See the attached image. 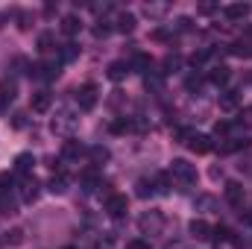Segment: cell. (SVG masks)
Segmentation results:
<instances>
[{"label":"cell","mask_w":252,"mask_h":249,"mask_svg":"<svg viewBox=\"0 0 252 249\" xmlns=\"http://www.w3.org/2000/svg\"><path fill=\"white\" fill-rule=\"evenodd\" d=\"M76 126H79V118H76L73 112H67V109H62V112L50 121V129H53L56 135H64V138H70V135L76 132Z\"/></svg>","instance_id":"obj_1"},{"label":"cell","mask_w":252,"mask_h":249,"mask_svg":"<svg viewBox=\"0 0 252 249\" xmlns=\"http://www.w3.org/2000/svg\"><path fill=\"white\" fill-rule=\"evenodd\" d=\"M170 179H176L179 185H190V182H196V167L188 164L185 158H173V164H170Z\"/></svg>","instance_id":"obj_2"},{"label":"cell","mask_w":252,"mask_h":249,"mask_svg":"<svg viewBox=\"0 0 252 249\" xmlns=\"http://www.w3.org/2000/svg\"><path fill=\"white\" fill-rule=\"evenodd\" d=\"M97 100H100V94H97V85H94V82H85V85L76 91V103H79L82 112H91V109L97 106Z\"/></svg>","instance_id":"obj_3"},{"label":"cell","mask_w":252,"mask_h":249,"mask_svg":"<svg viewBox=\"0 0 252 249\" xmlns=\"http://www.w3.org/2000/svg\"><path fill=\"white\" fill-rule=\"evenodd\" d=\"M103 208H106V214H109V217H115V220H118V217H124L126 211H129V199H126L124 193H109V199H106V205H103Z\"/></svg>","instance_id":"obj_4"},{"label":"cell","mask_w":252,"mask_h":249,"mask_svg":"<svg viewBox=\"0 0 252 249\" xmlns=\"http://www.w3.org/2000/svg\"><path fill=\"white\" fill-rule=\"evenodd\" d=\"M138 226H141L144 235H158L161 226H164V217H161L158 211H150V214H144V217L138 220Z\"/></svg>","instance_id":"obj_5"},{"label":"cell","mask_w":252,"mask_h":249,"mask_svg":"<svg viewBox=\"0 0 252 249\" xmlns=\"http://www.w3.org/2000/svg\"><path fill=\"white\" fill-rule=\"evenodd\" d=\"M21 199L24 202H35L38 199V193H41V185H38V179L35 176H24V182H21Z\"/></svg>","instance_id":"obj_6"},{"label":"cell","mask_w":252,"mask_h":249,"mask_svg":"<svg viewBox=\"0 0 252 249\" xmlns=\"http://www.w3.org/2000/svg\"><path fill=\"white\" fill-rule=\"evenodd\" d=\"M59 67H62V62H41V64H35L30 73L38 76V79H44V82H50V79L59 76Z\"/></svg>","instance_id":"obj_7"},{"label":"cell","mask_w":252,"mask_h":249,"mask_svg":"<svg viewBox=\"0 0 252 249\" xmlns=\"http://www.w3.org/2000/svg\"><path fill=\"white\" fill-rule=\"evenodd\" d=\"M188 229H190V235H193L196 241H211V238H214V229H211L205 220H190Z\"/></svg>","instance_id":"obj_8"},{"label":"cell","mask_w":252,"mask_h":249,"mask_svg":"<svg viewBox=\"0 0 252 249\" xmlns=\"http://www.w3.org/2000/svg\"><path fill=\"white\" fill-rule=\"evenodd\" d=\"M188 147L196 153V156H205V153L211 150V138H208V135H196V132H193V135L188 138Z\"/></svg>","instance_id":"obj_9"},{"label":"cell","mask_w":252,"mask_h":249,"mask_svg":"<svg viewBox=\"0 0 252 249\" xmlns=\"http://www.w3.org/2000/svg\"><path fill=\"white\" fill-rule=\"evenodd\" d=\"M82 153H85V147H82L79 141H73V138H67L62 144V158H67V161H76Z\"/></svg>","instance_id":"obj_10"},{"label":"cell","mask_w":252,"mask_h":249,"mask_svg":"<svg viewBox=\"0 0 252 249\" xmlns=\"http://www.w3.org/2000/svg\"><path fill=\"white\" fill-rule=\"evenodd\" d=\"M50 103H53V97H50L47 91H38V94H32V100H30V106H32V112H38V115H44V112H50Z\"/></svg>","instance_id":"obj_11"},{"label":"cell","mask_w":252,"mask_h":249,"mask_svg":"<svg viewBox=\"0 0 252 249\" xmlns=\"http://www.w3.org/2000/svg\"><path fill=\"white\" fill-rule=\"evenodd\" d=\"M223 15H226L229 21H244V18L250 15V6H247V3H229V6L223 9Z\"/></svg>","instance_id":"obj_12"},{"label":"cell","mask_w":252,"mask_h":249,"mask_svg":"<svg viewBox=\"0 0 252 249\" xmlns=\"http://www.w3.org/2000/svg\"><path fill=\"white\" fill-rule=\"evenodd\" d=\"M226 199H229V205H244V185L226 182Z\"/></svg>","instance_id":"obj_13"},{"label":"cell","mask_w":252,"mask_h":249,"mask_svg":"<svg viewBox=\"0 0 252 249\" xmlns=\"http://www.w3.org/2000/svg\"><path fill=\"white\" fill-rule=\"evenodd\" d=\"M12 100H15V82H6V79H3V82H0V112H3Z\"/></svg>","instance_id":"obj_14"},{"label":"cell","mask_w":252,"mask_h":249,"mask_svg":"<svg viewBox=\"0 0 252 249\" xmlns=\"http://www.w3.org/2000/svg\"><path fill=\"white\" fill-rule=\"evenodd\" d=\"M106 73H109V79H112V82H121L126 73H129V64H126V62H112L109 67H106Z\"/></svg>","instance_id":"obj_15"},{"label":"cell","mask_w":252,"mask_h":249,"mask_svg":"<svg viewBox=\"0 0 252 249\" xmlns=\"http://www.w3.org/2000/svg\"><path fill=\"white\" fill-rule=\"evenodd\" d=\"M144 85H147L150 91H156V94H158V91L164 88V76H161V73H156V70H150V73L144 76Z\"/></svg>","instance_id":"obj_16"},{"label":"cell","mask_w":252,"mask_h":249,"mask_svg":"<svg viewBox=\"0 0 252 249\" xmlns=\"http://www.w3.org/2000/svg\"><path fill=\"white\" fill-rule=\"evenodd\" d=\"M32 164H35V158H32L30 153L15 156V170H18V173H30V170H32Z\"/></svg>","instance_id":"obj_17"},{"label":"cell","mask_w":252,"mask_h":249,"mask_svg":"<svg viewBox=\"0 0 252 249\" xmlns=\"http://www.w3.org/2000/svg\"><path fill=\"white\" fill-rule=\"evenodd\" d=\"M79 179H82V185H85V190L103 187V185H100V176H97V167H88V170H85V173H82Z\"/></svg>","instance_id":"obj_18"},{"label":"cell","mask_w":252,"mask_h":249,"mask_svg":"<svg viewBox=\"0 0 252 249\" xmlns=\"http://www.w3.org/2000/svg\"><path fill=\"white\" fill-rule=\"evenodd\" d=\"M115 27H118V32H132V30H135V15H132V12H121Z\"/></svg>","instance_id":"obj_19"},{"label":"cell","mask_w":252,"mask_h":249,"mask_svg":"<svg viewBox=\"0 0 252 249\" xmlns=\"http://www.w3.org/2000/svg\"><path fill=\"white\" fill-rule=\"evenodd\" d=\"M79 56V47L73 44V41H67V44H62V50H59V62L67 64V62H73Z\"/></svg>","instance_id":"obj_20"},{"label":"cell","mask_w":252,"mask_h":249,"mask_svg":"<svg viewBox=\"0 0 252 249\" xmlns=\"http://www.w3.org/2000/svg\"><path fill=\"white\" fill-rule=\"evenodd\" d=\"M79 27H82V24H79V18H76V15H64V18H62V32H64V35H76V32H79Z\"/></svg>","instance_id":"obj_21"},{"label":"cell","mask_w":252,"mask_h":249,"mask_svg":"<svg viewBox=\"0 0 252 249\" xmlns=\"http://www.w3.org/2000/svg\"><path fill=\"white\" fill-rule=\"evenodd\" d=\"M208 79H211L214 85H226V82H229V67H226V64H220V67H214V70L208 73Z\"/></svg>","instance_id":"obj_22"},{"label":"cell","mask_w":252,"mask_h":249,"mask_svg":"<svg viewBox=\"0 0 252 249\" xmlns=\"http://www.w3.org/2000/svg\"><path fill=\"white\" fill-rule=\"evenodd\" d=\"M53 47H56V35H53V32H41V35H38V50H41V53H50Z\"/></svg>","instance_id":"obj_23"},{"label":"cell","mask_w":252,"mask_h":249,"mask_svg":"<svg viewBox=\"0 0 252 249\" xmlns=\"http://www.w3.org/2000/svg\"><path fill=\"white\" fill-rule=\"evenodd\" d=\"M220 109L235 112V109H238V91H226V94L220 97Z\"/></svg>","instance_id":"obj_24"},{"label":"cell","mask_w":252,"mask_h":249,"mask_svg":"<svg viewBox=\"0 0 252 249\" xmlns=\"http://www.w3.org/2000/svg\"><path fill=\"white\" fill-rule=\"evenodd\" d=\"M132 67H135V70H141V73H147V70H150V56L135 53V56H132V64H129V70H132Z\"/></svg>","instance_id":"obj_25"},{"label":"cell","mask_w":252,"mask_h":249,"mask_svg":"<svg viewBox=\"0 0 252 249\" xmlns=\"http://www.w3.org/2000/svg\"><path fill=\"white\" fill-rule=\"evenodd\" d=\"M0 241H3L6 247H9V244H12V247H18V244H24V232H21V229H12V232H6Z\"/></svg>","instance_id":"obj_26"},{"label":"cell","mask_w":252,"mask_h":249,"mask_svg":"<svg viewBox=\"0 0 252 249\" xmlns=\"http://www.w3.org/2000/svg\"><path fill=\"white\" fill-rule=\"evenodd\" d=\"M50 190H53V193H64V190H67V176H64V173H56V176L50 179Z\"/></svg>","instance_id":"obj_27"},{"label":"cell","mask_w":252,"mask_h":249,"mask_svg":"<svg viewBox=\"0 0 252 249\" xmlns=\"http://www.w3.org/2000/svg\"><path fill=\"white\" fill-rule=\"evenodd\" d=\"M91 161L94 164H106L109 161V150L106 147H91Z\"/></svg>","instance_id":"obj_28"},{"label":"cell","mask_w":252,"mask_h":249,"mask_svg":"<svg viewBox=\"0 0 252 249\" xmlns=\"http://www.w3.org/2000/svg\"><path fill=\"white\" fill-rule=\"evenodd\" d=\"M214 238H217V241H235V232H232L229 226H217V229H214Z\"/></svg>","instance_id":"obj_29"},{"label":"cell","mask_w":252,"mask_h":249,"mask_svg":"<svg viewBox=\"0 0 252 249\" xmlns=\"http://www.w3.org/2000/svg\"><path fill=\"white\" fill-rule=\"evenodd\" d=\"M0 211H6V214L15 211V199H12L9 193H0Z\"/></svg>","instance_id":"obj_30"},{"label":"cell","mask_w":252,"mask_h":249,"mask_svg":"<svg viewBox=\"0 0 252 249\" xmlns=\"http://www.w3.org/2000/svg\"><path fill=\"white\" fill-rule=\"evenodd\" d=\"M153 193H156L153 182H147V179H141V182H138V196H153Z\"/></svg>","instance_id":"obj_31"},{"label":"cell","mask_w":252,"mask_h":249,"mask_svg":"<svg viewBox=\"0 0 252 249\" xmlns=\"http://www.w3.org/2000/svg\"><path fill=\"white\" fill-rule=\"evenodd\" d=\"M208 56H211L208 50H199V53H193V56H190V64H193V67H199V64H205Z\"/></svg>","instance_id":"obj_32"},{"label":"cell","mask_w":252,"mask_h":249,"mask_svg":"<svg viewBox=\"0 0 252 249\" xmlns=\"http://www.w3.org/2000/svg\"><path fill=\"white\" fill-rule=\"evenodd\" d=\"M196 208H214V196H208V193L196 196Z\"/></svg>","instance_id":"obj_33"},{"label":"cell","mask_w":252,"mask_h":249,"mask_svg":"<svg viewBox=\"0 0 252 249\" xmlns=\"http://www.w3.org/2000/svg\"><path fill=\"white\" fill-rule=\"evenodd\" d=\"M129 121H124V118H121V121H115V124H112V132H118V135H121V132H129Z\"/></svg>","instance_id":"obj_34"},{"label":"cell","mask_w":252,"mask_h":249,"mask_svg":"<svg viewBox=\"0 0 252 249\" xmlns=\"http://www.w3.org/2000/svg\"><path fill=\"white\" fill-rule=\"evenodd\" d=\"M153 38H156V41H167V38H170V30L158 27V30H153Z\"/></svg>","instance_id":"obj_35"},{"label":"cell","mask_w":252,"mask_h":249,"mask_svg":"<svg viewBox=\"0 0 252 249\" xmlns=\"http://www.w3.org/2000/svg\"><path fill=\"white\" fill-rule=\"evenodd\" d=\"M126 249H150V244H147V241H141V238H135V241H129V244H126Z\"/></svg>","instance_id":"obj_36"},{"label":"cell","mask_w":252,"mask_h":249,"mask_svg":"<svg viewBox=\"0 0 252 249\" xmlns=\"http://www.w3.org/2000/svg\"><path fill=\"white\" fill-rule=\"evenodd\" d=\"M179 62H182L179 56H167V59H164V67H167V70H170V67H179ZM167 70H164V73H167Z\"/></svg>","instance_id":"obj_37"},{"label":"cell","mask_w":252,"mask_h":249,"mask_svg":"<svg viewBox=\"0 0 252 249\" xmlns=\"http://www.w3.org/2000/svg\"><path fill=\"white\" fill-rule=\"evenodd\" d=\"M176 30L188 32V30H190V18H179V21H176Z\"/></svg>","instance_id":"obj_38"},{"label":"cell","mask_w":252,"mask_h":249,"mask_svg":"<svg viewBox=\"0 0 252 249\" xmlns=\"http://www.w3.org/2000/svg\"><path fill=\"white\" fill-rule=\"evenodd\" d=\"M12 126H15V129H24V126H27V115H15Z\"/></svg>","instance_id":"obj_39"},{"label":"cell","mask_w":252,"mask_h":249,"mask_svg":"<svg viewBox=\"0 0 252 249\" xmlns=\"http://www.w3.org/2000/svg\"><path fill=\"white\" fill-rule=\"evenodd\" d=\"M214 132H217V135H226V132H229V124H226V121H220V124L214 126Z\"/></svg>","instance_id":"obj_40"},{"label":"cell","mask_w":252,"mask_h":249,"mask_svg":"<svg viewBox=\"0 0 252 249\" xmlns=\"http://www.w3.org/2000/svg\"><path fill=\"white\" fill-rule=\"evenodd\" d=\"M94 35H97V38H100V35H109V27H106V24H100V27L94 30Z\"/></svg>","instance_id":"obj_41"},{"label":"cell","mask_w":252,"mask_h":249,"mask_svg":"<svg viewBox=\"0 0 252 249\" xmlns=\"http://www.w3.org/2000/svg\"><path fill=\"white\" fill-rule=\"evenodd\" d=\"M188 88H190V91H193V88H199V79H196V76H190V79H188Z\"/></svg>","instance_id":"obj_42"},{"label":"cell","mask_w":252,"mask_h":249,"mask_svg":"<svg viewBox=\"0 0 252 249\" xmlns=\"http://www.w3.org/2000/svg\"><path fill=\"white\" fill-rule=\"evenodd\" d=\"M3 21H6V15H0V27H3Z\"/></svg>","instance_id":"obj_43"},{"label":"cell","mask_w":252,"mask_h":249,"mask_svg":"<svg viewBox=\"0 0 252 249\" xmlns=\"http://www.w3.org/2000/svg\"><path fill=\"white\" fill-rule=\"evenodd\" d=\"M64 249H73V247H64Z\"/></svg>","instance_id":"obj_44"}]
</instances>
